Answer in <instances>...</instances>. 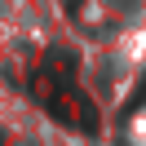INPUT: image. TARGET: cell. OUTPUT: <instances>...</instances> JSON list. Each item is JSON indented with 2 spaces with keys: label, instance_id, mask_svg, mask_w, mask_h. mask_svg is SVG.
Instances as JSON below:
<instances>
[{
  "label": "cell",
  "instance_id": "1",
  "mask_svg": "<svg viewBox=\"0 0 146 146\" xmlns=\"http://www.w3.org/2000/svg\"><path fill=\"white\" fill-rule=\"evenodd\" d=\"M142 102H146V80H142V93L133 98V106H142Z\"/></svg>",
  "mask_w": 146,
  "mask_h": 146
}]
</instances>
